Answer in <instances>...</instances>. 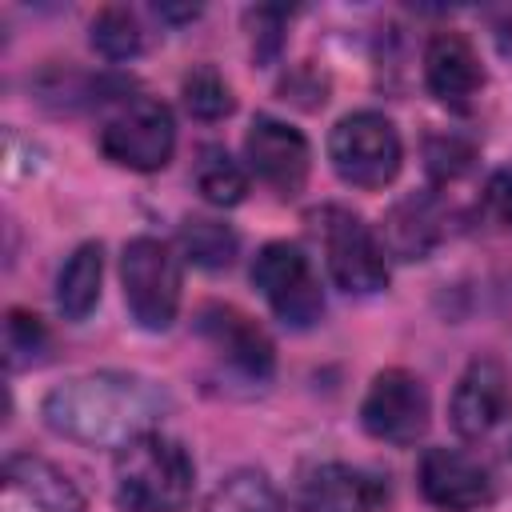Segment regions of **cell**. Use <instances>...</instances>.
Listing matches in <instances>:
<instances>
[{"mask_svg":"<svg viewBox=\"0 0 512 512\" xmlns=\"http://www.w3.org/2000/svg\"><path fill=\"white\" fill-rule=\"evenodd\" d=\"M168 392L136 372H84L56 384L40 416L44 424L84 448H128L132 440L160 428L168 412Z\"/></svg>","mask_w":512,"mask_h":512,"instance_id":"1","label":"cell"},{"mask_svg":"<svg viewBox=\"0 0 512 512\" xmlns=\"http://www.w3.org/2000/svg\"><path fill=\"white\" fill-rule=\"evenodd\" d=\"M196 464L188 448L160 428L116 452V500L128 512H184Z\"/></svg>","mask_w":512,"mask_h":512,"instance_id":"2","label":"cell"},{"mask_svg":"<svg viewBox=\"0 0 512 512\" xmlns=\"http://www.w3.org/2000/svg\"><path fill=\"white\" fill-rule=\"evenodd\" d=\"M448 416L464 444L488 456H512V380L504 364L492 356L468 360L452 388Z\"/></svg>","mask_w":512,"mask_h":512,"instance_id":"3","label":"cell"},{"mask_svg":"<svg viewBox=\"0 0 512 512\" xmlns=\"http://www.w3.org/2000/svg\"><path fill=\"white\" fill-rule=\"evenodd\" d=\"M120 280H124V304L132 320L148 332H164L180 312V256L172 244L156 236H136L124 244L120 256Z\"/></svg>","mask_w":512,"mask_h":512,"instance_id":"4","label":"cell"},{"mask_svg":"<svg viewBox=\"0 0 512 512\" xmlns=\"http://www.w3.org/2000/svg\"><path fill=\"white\" fill-rule=\"evenodd\" d=\"M328 160L336 176L352 188H384L396 180L404 144L388 116L380 112H348L336 120L328 136Z\"/></svg>","mask_w":512,"mask_h":512,"instance_id":"5","label":"cell"},{"mask_svg":"<svg viewBox=\"0 0 512 512\" xmlns=\"http://www.w3.org/2000/svg\"><path fill=\"white\" fill-rule=\"evenodd\" d=\"M252 284L260 288V296L268 300L276 320L288 328H312L324 312V292L312 272V260L304 256V248H296L288 240H272L256 252Z\"/></svg>","mask_w":512,"mask_h":512,"instance_id":"6","label":"cell"},{"mask_svg":"<svg viewBox=\"0 0 512 512\" xmlns=\"http://www.w3.org/2000/svg\"><path fill=\"white\" fill-rule=\"evenodd\" d=\"M176 148V124L168 104L152 100V96H132L128 104H120L104 128H100V152L132 172H156L172 160Z\"/></svg>","mask_w":512,"mask_h":512,"instance_id":"7","label":"cell"},{"mask_svg":"<svg viewBox=\"0 0 512 512\" xmlns=\"http://www.w3.org/2000/svg\"><path fill=\"white\" fill-rule=\"evenodd\" d=\"M320 240L328 276L348 296H372L388 284V252L380 248V236L348 208H324L320 216Z\"/></svg>","mask_w":512,"mask_h":512,"instance_id":"8","label":"cell"},{"mask_svg":"<svg viewBox=\"0 0 512 512\" xmlns=\"http://www.w3.org/2000/svg\"><path fill=\"white\" fill-rule=\"evenodd\" d=\"M432 400L416 372L408 368H384L372 376L364 400H360V424L372 440L384 444H416L428 432Z\"/></svg>","mask_w":512,"mask_h":512,"instance_id":"9","label":"cell"},{"mask_svg":"<svg viewBox=\"0 0 512 512\" xmlns=\"http://www.w3.org/2000/svg\"><path fill=\"white\" fill-rule=\"evenodd\" d=\"M244 160H248V172L260 184H268L276 196H296L312 172V148L304 132L276 116L252 120L244 136Z\"/></svg>","mask_w":512,"mask_h":512,"instance_id":"10","label":"cell"},{"mask_svg":"<svg viewBox=\"0 0 512 512\" xmlns=\"http://www.w3.org/2000/svg\"><path fill=\"white\" fill-rule=\"evenodd\" d=\"M416 484L420 496L440 512H476L496 496L488 464L460 448H428L416 464Z\"/></svg>","mask_w":512,"mask_h":512,"instance_id":"11","label":"cell"},{"mask_svg":"<svg viewBox=\"0 0 512 512\" xmlns=\"http://www.w3.org/2000/svg\"><path fill=\"white\" fill-rule=\"evenodd\" d=\"M388 504V480L360 464H316L300 476L292 508L296 512H380Z\"/></svg>","mask_w":512,"mask_h":512,"instance_id":"12","label":"cell"},{"mask_svg":"<svg viewBox=\"0 0 512 512\" xmlns=\"http://www.w3.org/2000/svg\"><path fill=\"white\" fill-rule=\"evenodd\" d=\"M196 332L204 336V344L232 368L240 372L244 380H256L264 384L272 376V364H276V352H272V340L268 332L244 316L240 308L232 304H204L196 312Z\"/></svg>","mask_w":512,"mask_h":512,"instance_id":"13","label":"cell"},{"mask_svg":"<svg viewBox=\"0 0 512 512\" xmlns=\"http://www.w3.org/2000/svg\"><path fill=\"white\" fill-rule=\"evenodd\" d=\"M0 512H84V496L52 460L16 452L4 460Z\"/></svg>","mask_w":512,"mask_h":512,"instance_id":"14","label":"cell"},{"mask_svg":"<svg viewBox=\"0 0 512 512\" xmlns=\"http://www.w3.org/2000/svg\"><path fill=\"white\" fill-rule=\"evenodd\" d=\"M424 84L444 108H472L484 88V68L472 40L460 32H436L424 48Z\"/></svg>","mask_w":512,"mask_h":512,"instance_id":"15","label":"cell"},{"mask_svg":"<svg viewBox=\"0 0 512 512\" xmlns=\"http://www.w3.org/2000/svg\"><path fill=\"white\" fill-rule=\"evenodd\" d=\"M440 240V204L428 192H412L396 200L380 228V248L400 260H420Z\"/></svg>","mask_w":512,"mask_h":512,"instance_id":"16","label":"cell"},{"mask_svg":"<svg viewBox=\"0 0 512 512\" xmlns=\"http://www.w3.org/2000/svg\"><path fill=\"white\" fill-rule=\"evenodd\" d=\"M100 280H104V248L88 240L64 260L56 276V308L64 312V320H84L100 304Z\"/></svg>","mask_w":512,"mask_h":512,"instance_id":"17","label":"cell"},{"mask_svg":"<svg viewBox=\"0 0 512 512\" xmlns=\"http://www.w3.org/2000/svg\"><path fill=\"white\" fill-rule=\"evenodd\" d=\"M204 512H280V496L264 472L240 468L216 484Z\"/></svg>","mask_w":512,"mask_h":512,"instance_id":"18","label":"cell"},{"mask_svg":"<svg viewBox=\"0 0 512 512\" xmlns=\"http://www.w3.org/2000/svg\"><path fill=\"white\" fill-rule=\"evenodd\" d=\"M196 188H200V196H204L208 204L232 208V204H240L244 192H248V172H244V164L232 160L224 148L208 144V148L200 152V160H196Z\"/></svg>","mask_w":512,"mask_h":512,"instance_id":"19","label":"cell"},{"mask_svg":"<svg viewBox=\"0 0 512 512\" xmlns=\"http://www.w3.org/2000/svg\"><path fill=\"white\" fill-rule=\"evenodd\" d=\"M180 248L196 268H212L216 272V268H228L236 260L240 240H236V232L228 224L208 220V216H192L180 228Z\"/></svg>","mask_w":512,"mask_h":512,"instance_id":"20","label":"cell"},{"mask_svg":"<svg viewBox=\"0 0 512 512\" xmlns=\"http://www.w3.org/2000/svg\"><path fill=\"white\" fill-rule=\"evenodd\" d=\"M92 48L104 60H132V56H140V48H144L140 20L128 8H116V4L100 8L92 16Z\"/></svg>","mask_w":512,"mask_h":512,"instance_id":"21","label":"cell"},{"mask_svg":"<svg viewBox=\"0 0 512 512\" xmlns=\"http://www.w3.org/2000/svg\"><path fill=\"white\" fill-rule=\"evenodd\" d=\"M180 96H184V108L196 116V120H220L232 112V88L228 80L212 68V64H196L184 80H180Z\"/></svg>","mask_w":512,"mask_h":512,"instance_id":"22","label":"cell"},{"mask_svg":"<svg viewBox=\"0 0 512 512\" xmlns=\"http://www.w3.org/2000/svg\"><path fill=\"white\" fill-rule=\"evenodd\" d=\"M4 352H8V368H32L44 360L48 352V332L40 324V316L12 308L4 320Z\"/></svg>","mask_w":512,"mask_h":512,"instance_id":"23","label":"cell"},{"mask_svg":"<svg viewBox=\"0 0 512 512\" xmlns=\"http://www.w3.org/2000/svg\"><path fill=\"white\" fill-rule=\"evenodd\" d=\"M468 164H472V148H468V144H460V140H452V136L428 144V172H432L436 180H452V176L468 172Z\"/></svg>","mask_w":512,"mask_h":512,"instance_id":"24","label":"cell"},{"mask_svg":"<svg viewBox=\"0 0 512 512\" xmlns=\"http://www.w3.org/2000/svg\"><path fill=\"white\" fill-rule=\"evenodd\" d=\"M484 212L504 232H512V168H500V172L488 176V184H484Z\"/></svg>","mask_w":512,"mask_h":512,"instance_id":"25","label":"cell"}]
</instances>
